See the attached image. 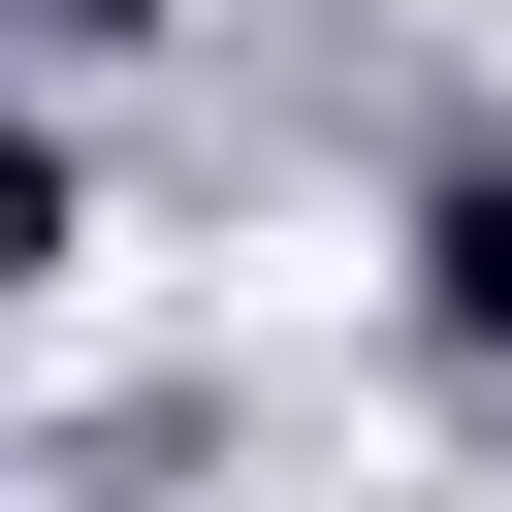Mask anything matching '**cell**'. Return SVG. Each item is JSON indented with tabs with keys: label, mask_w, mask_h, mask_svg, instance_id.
<instances>
[{
	"label": "cell",
	"mask_w": 512,
	"mask_h": 512,
	"mask_svg": "<svg viewBox=\"0 0 512 512\" xmlns=\"http://www.w3.org/2000/svg\"><path fill=\"white\" fill-rule=\"evenodd\" d=\"M416 320H448V352H512V128H480V160H416Z\"/></svg>",
	"instance_id": "obj_1"
},
{
	"label": "cell",
	"mask_w": 512,
	"mask_h": 512,
	"mask_svg": "<svg viewBox=\"0 0 512 512\" xmlns=\"http://www.w3.org/2000/svg\"><path fill=\"white\" fill-rule=\"evenodd\" d=\"M32 256H64V128H0V288H32Z\"/></svg>",
	"instance_id": "obj_2"
}]
</instances>
